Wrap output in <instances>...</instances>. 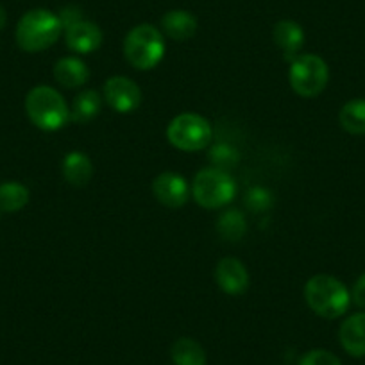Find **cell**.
I'll return each mask as SVG.
<instances>
[{
    "mask_svg": "<svg viewBox=\"0 0 365 365\" xmlns=\"http://www.w3.org/2000/svg\"><path fill=\"white\" fill-rule=\"evenodd\" d=\"M52 73H54V79L63 88H68V90L83 86L88 77H90V70H88L86 63L79 58H73V56L58 59L54 68H52Z\"/></svg>",
    "mask_w": 365,
    "mask_h": 365,
    "instance_id": "2e32d148",
    "label": "cell"
},
{
    "mask_svg": "<svg viewBox=\"0 0 365 365\" xmlns=\"http://www.w3.org/2000/svg\"><path fill=\"white\" fill-rule=\"evenodd\" d=\"M194 201L206 210H219L230 205L237 194V182L227 170L217 167L201 168L190 185Z\"/></svg>",
    "mask_w": 365,
    "mask_h": 365,
    "instance_id": "5b68a950",
    "label": "cell"
},
{
    "mask_svg": "<svg viewBox=\"0 0 365 365\" xmlns=\"http://www.w3.org/2000/svg\"><path fill=\"white\" fill-rule=\"evenodd\" d=\"M289 81L297 96L314 99L328 86V63L317 54H299L294 61H290Z\"/></svg>",
    "mask_w": 365,
    "mask_h": 365,
    "instance_id": "8992f818",
    "label": "cell"
},
{
    "mask_svg": "<svg viewBox=\"0 0 365 365\" xmlns=\"http://www.w3.org/2000/svg\"><path fill=\"white\" fill-rule=\"evenodd\" d=\"M215 282L227 296H242L249 289V272L237 258H222L215 267Z\"/></svg>",
    "mask_w": 365,
    "mask_h": 365,
    "instance_id": "30bf717a",
    "label": "cell"
},
{
    "mask_svg": "<svg viewBox=\"0 0 365 365\" xmlns=\"http://www.w3.org/2000/svg\"><path fill=\"white\" fill-rule=\"evenodd\" d=\"M212 125L202 115L181 113L172 118L167 125L168 143L185 153L206 149L212 143Z\"/></svg>",
    "mask_w": 365,
    "mask_h": 365,
    "instance_id": "52a82bcc",
    "label": "cell"
},
{
    "mask_svg": "<svg viewBox=\"0 0 365 365\" xmlns=\"http://www.w3.org/2000/svg\"><path fill=\"white\" fill-rule=\"evenodd\" d=\"M351 301L356 304L358 308H365V274H361L356 283L353 285L351 290Z\"/></svg>",
    "mask_w": 365,
    "mask_h": 365,
    "instance_id": "484cf974",
    "label": "cell"
},
{
    "mask_svg": "<svg viewBox=\"0 0 365 365\" xmlns=\"http://www.w3.org/2000/svg\"><path fill=\"white\" fill-rule=\"evenodd\" d=\"M63 33L61 20L51 9L36 8L27 11L16 26L15 38L24 52H41L59 40Z\"/></svg>",
    "mask_w": 365,
    "mask_h": 365,
    "instance_id": "6da1fadb",
    "label": "cell"
},
{
    "mask_svg": "<svg viewBox=\"0 0 365 365\" xmlns=\"http://www.w3.org/2000/svg\"><path fill=\"white\" fill-rule=\"evenodd\" d=\"M339 340L344 351L351 356H365V314H353L342 322L339 329Z\"/></svg>",
    "mask_w": 365,
    "mask_h": 365,
    "instance_id": "4fadbf2b",
    "label": "cell"
},
{
    "mask_svg": "<svg viewBox=\"0 0 365 365\" xmlns=\"http://www.w3.org/2000/svg\"><path fill=\"white\" fill-rule=\"evenodd\" d=\"M63 33H65L66 47L76 54H91L103 45L104 40L101 27L84 19L66 27Z\"/></svg>",
    "mask_w": 365,
    "mask_h": 365,
    "instance_id": "8fae6325",
    "label": "cell"
},
{
    "mask_svg": "<svg viewBox=\"0 0 365 365\" xmlns=\"http://www.w3.org/2000/svg\"><path fill=\"white\" fill-rule=\"evenodd\" d=\"M124 56L136 70H153L165 56V36L150 24L135 26L124 40Z\"/></svg>",
    "mask_w": 365,
    "mask_h": 365,
    "instance_id": "277c9868",
    "label": "cell"
},
{
    "mask_svg": "<svg viewBox=\"0 0 365 365\" xmlns=\"http://www.w3.org/2000/svg\"><path fill=\"white\" fill-rule=\"evenodd\" d=\"M210 161L213 163V167L227 170V168H233L235 165L240 161V154H238L231 145L217 143V145H213L212 150H210Z\"/></svg>",
    "mask_w": 365,
    "mask_h": 365,
    "instance_id": "603a6c76",
    "label": "cell"
},
{
    "mask_svg": "<svg viewBox=\"0 0 365 365\" xmlns=\"http://www.w3.org/2000/svg\"><path fill=\"white\" fill-rule=\"evenodd\" d=\"M304 299L310 310L319 317L336 319L349 308L351 294L340 279L328 274H317L304 285Z\"/></svg>",
    "mask_w": 365,
    "mask_h": 365,
    "instance_id": "3957f363",
    "label": "cell"
},
{
    "mask_svg": "<svg viewBox=\"0 0 365 365\" xmlns=\"http://www.w3.org/2000/svg\"><path fill=\"white\" fill-rule=\"evenodd\" d=\"M26 113L41 131H59L70 120L66 101L52 86H34L26 97Z\"/></svg>",
    "mask_w": 365,
    "mask_h": 365,
    "instance_id": "7a4b0ae2",
    "label": "cell"
},
{
    "mask_svg": "<svg viewBox=\"0 0 365 365\" xmlns=\"http://www.w3.org/2000/svg\"><path fill=\"white\" fill-rule=\"evenodd\" d=\"M61 172L68 185L76 188H83L86 187L91 175H93V165H91V160L86 154L81 153V150H72V153L63 158Z\"/></svg>",
    "mask_w": 365,
    "mask_h": 365,
    "instance_id": "9a60e30c",
    "label": "cell"
},
{
    "mask_svg": "<svg viewBox=\"0 0 365 365\" xmlns=\"http://www.w3.org/2000/svg\"><path fill=\"white\" fill-rule=\"evenodd\" d=\"M58 16H59V20H61L63 31H65L66 27L73 26L76 22H79V20H83V13H81V9L73 8V6H68V8L63 9Z\"/></svg>",
    "mask_w": 365,
    "mask_h": 365,
    "instance_id": "d4e9b609",
    "label": "cell"
},
{
    "mask_svg": "<svg viewBox=\"0 0 365 365\" xmlns=\"http://www.w3.org/2000/svg\"><path fill=\"white\" fill-rule=\"evenodd\" d=\"M161 31L170 40L187 41L197 33V19L185 9H172L161 19Z\"/></svg>",
    "mask_w": 365,
    "mask_h": 365,
    "instance_id": "5bb4252c",
    "label": "cell"
},
{
    "mask_svg": "<svg viewBox=\"0 0 365 365\" xmlns=\"http://www.w3.org/2000/svg\"><path fill=\"white\" fill-rule=\"evenodd\" d=\"M339 122L351 135H365V99H353L342 106Z\"/></svg>",
    "mask_w": 365,
    "mask_h": 365,
    "instance_id": "44dd1931",
    "label": "cell"
},
{
    "mask_svg": "<svg viewBox=\"0 0 365 365\" xmlns=\"http://www.w3.org/2000/svg\"><path fill=\"white\" fill-rule=\"evenodd\" d=\"M274 205V195L269 188L263 187H252L251 190L245 194V206L247 210L255 213L269 212Z\"/></svg>",
    "mask_w": 365,
    "mask_h": 365,
    "instance_id": "7402d4cb",
    "label": "cell"
},
{
    "mask_svg": "<svg viewBox=\"0 0 365 365\" xmlns=\"http://www.w3.org/2000/svg\"><path fill=\"white\" fill-rule=\"evenodd\" d=\"M272 38L276 47L282 51L287 61H294L299 56V51L304 45V31L294 20H279L274 26Z\"/></svg>",
    "mask_w": 365,
    "mask_h": 365,
    "instance_id": "7c38bea8",
    "label": "cell"
},
{
    "mask_svg": "<svg viewBox=\"0 0 365 365\" xmlns=\"http://www.w3.org/2000/svg\"><path fill=\"white\" fill-rule=\"evenodd\" d=\"M6 22H8V13H6V9L0 6V31L4 29Z\"/></svg>",
    "mask_w": 365,
    "mask_h": 365,
    "instance_id": "4316f807",
    "label": "cell"
},
{
    "mask_svg": "<svg viewBox=\"0 0 365 365\" xmlns=\"http://www.w3.org/2000/svg\"><path fill=\"white\" fill-rule=\"evenodd\" d=\"M29 202V188L19 181L0 185V212L16 213Z\"/></svg>",
    "mask_w": 365,
    "mask_h": 365,
    "instance_id": "ffe728a7",
    "label": "cell"
},
{
    "mask_svg": "<svg viewBox=\"0 0 365 365\" xmlns=\"http://www.w3.org/2000/svg\"><path fill=\"white\" fill-rule=\"evenodd\" d=\"M153 194L167 208H181L192 195L190 185L178 172H161L153 181Z\"/></svg>",
    "mask_w": 365,
    "mask_h": 365,
    "instance_id": "9c48e42d",
    "label": "cell"
},
{
    "mask_svg": "<svg viewBox=\"0 0 365 365\" xmlns=\"http://www.w3.org/2000/svg\"><path fill=\"white\" fill-rule=\"evenodd\" d=\"M104 101L113 111L128 115L138 110L142 103V90L129 77L115 76L104 83Z\"/></svg>",
    "mask_w": 365,
    "mask_h": 365,
    "instance_id": "ba28073f",
    "label": "cell"
},
{
    "mask_svg": "<svg viewBox=\"0 0 365 365\" xmlns=\"http://www.w3.org/2000/svg\"><path fill=\"white\" fill-rule=\"evenodd\" d=\"M217 233L220 235L222 240L227 242H238L244 238L247 233V220L245 215L238 210H224L217 219Z\"/></svg>",
    "mask_w": 365,
    "mask_h": 365,
    "instance_id": "d6986e66",
    "label": "cell"
},
{
    "mask_svg": "<svg viewBox=\"0 0 365 365\" xmlns=\"http://www.w3.org/2000/svg\"><path fill=\"white\" fill-rule=\"evenodd\" d=\"M174 365H206V353L201 344L188 336H181L170 347Z\"/></svg>",
    "mask_w": 365,
    "mask_h": 365,
    "instance_id": "ac0fdd59",
    "label": "cell"
},
{
    "mask_svg": "<svg viewBox=\"0 0 365 365\" xmlns=\"http://www.w3.org/2000/svg\"><path fill=\"white\" fill-rule=\"evenodd\" d=\"M299 365H342L339 356L331 351L326 349H312L301 356Z\"/></svg>",
    "mask_w": 365,
    "mask_h": 365,
    "instance_id": "cb8c5ba5",
    "label": "cell"
},
{
    "mask_svg": "<svg viewBox=\"0 0 365 365\" xmlns=\"http://www.w3.org/2000/svg\"><path fill=\"white\" fill-rule=\"evenodd\" d=\"M101 108H103V97L96 90H83L72 101L70 120L76 124H88L101 113Z\"/></svg>",
    "mask_w": 365,
    "mask_h": 365,
    "instance_id": "e0dca14e",
    "label": "cell"
}]
</instances>
